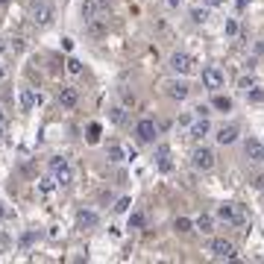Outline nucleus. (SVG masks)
<instances>
[{
	"mask_svg": "<svg viewBox=\"0 0 264 264\" xmlns=\"http://www.w3.org/2000/svg\"><path fill=\"white\" fill-rule=\"evenodd\" d=\"M167 65H170V70H173V73H179V76H188V73L194 70V59H191L188 53H179V50H176V53L170 56V62H167Z\"/></svg>",
	"mask_w": 264,
	"mask_h": 264,
	"instance_id": "obj_4",
	"label": "nucleus"
},
{
	"mask_svg": "<svg viewBox=\"0 0 264 264\" xmlns=\"http://www.w3.org/2000/svg\"><path fill=\"white\" fill-rule=\"evenodd\" d=\"M191 21H194V24H205V21H208V9H191Z\"/></svg>",
	"mask_w": 264,
	"mask_h": 264,
	"instance_id": "obj_25",
	"label": "nucleus"
},
{
	"mask_svg": "<svg viewBox=\"0 0 264 264\" xmlns=\"http://www.w3.org/2000/svg\"><path fill=\"white\" fill-rule=\"evenodd\" d=\"M250 100H253V103H264V88H259V85H256V88L250 91Z\"/></svg>",
	"mask_w": 264,
	"mask_h": 264,
	"instance_id": "obj_28",
	"label": "nucleus"
},
{
	"mask_svg": "<svg viewBox=\"0 0 264 264\" xmlns=\"http://www.w3.org/2000/svg\"><path fill=\"white\" fill-rule=\"evenodd\" d=\"M156 162H159V170H162V173H170V170H173L170 147H167V144H159V147H156Z\"/></svg>",
	"mask_w": 264,
	"mask_h": 264,
	"instance_id": "obj_12",
	"label": "nucleus"
},
{
	"mask_svg": "<svg viewBox=\"0 0 264 264\" xmlns=\"http://www.w3.org/2000/svg\"><path fill=\"white\" fill-rule=\"evenodd\" d=\"M214 138H217V144L229 147V144H235V141H238V127H220Z\"/></svg>",
	"mask_w": 264,
	"mask_h": 264,
	"instance_id": "obj_15",
	"label": "nucleus"
},
{
	"mask_svg": "<svg viewBox=\"0 0 264 264\" xmlns=\"http://www.w3.org/2000/svg\"><path fill=\"white\" fill-rule=\"evenodd\" d=\"M3 217H6V208H3V205H0V220H3Z\"/></svg>",
	"mask_w": 264,
	"mask_h": 264,
	"instance_id": "obj_38",
	"label": "nucleus"
},
{
	"mask_svg": "<svg viewBox=\"0 0 264 264\" xmlns=\"http://www.w3.org/2000/svg\"><path fill=\"white\" fill-rule=\"evenodd\" d=\"M253 185H256V188L262 191V188H264V176H256V182H253Z\"/></svg>",
	"mask_w": 264,
	"mask_h": 264,
	"instance_id": "obj_35",
	"label": "nucleus"
},
{
	"mask_svg": "<svg viewBox=\"0 0 264 264\" xmlns=\"http://www.w3.org/2000/svg\"><path fill=\"white\" fill-rule=\"evenodd\" d=\"M18 103H21V112H33L35 103H41V94H35L33 88H21V94H18Z\"/></svg>",
	"mask_w": 264,
	"mask_h": 264,
	"instance_id": "obj_11",
	"label": "nucleus"
},
{
	"mask_svg": "<svg viewBox=\"0 0 264 264\" xmlns=\"http://www.w3.org/2000/svg\"><path fill=\"white\" fill-rule=\"evenodd\" d=\"M156 121L153 118H141L138 124H135V138L141 141V144H150V141H156Z\"/></svg>",
	"mask_w": 264,
	"mask_h": 264,
	"instance_id": "obj_5",
	"label": "nucleus"
},
{
	"mask_svg": "<svg viewBox=\"0 0 264 264\" xmlns=\"http://www.w3.org/2000/svg\"><path fill=\"white\" fill-rule=\"evenodd\" d=\"M109 121L118 124V127H124V124H127V112H124V106H112V109H109Z\"/></svg>",
	"mask_w": 264,
	"mask_h": 264,
	"instance_id": "obj_19",
	"label": "nucleus"
},
{
	"mask_svg": "<svg viewBox=\"0 0 264 264\" xmlns=\"http://www.w3.org/2000/svg\"><path fill=\"white\" fill-rule=\"evenodd\" d=\"M100 138V124H91L88 127V141H97Z\"/></svg>",
	"mask_w": 264,
	"mask_h": 264,
	"instance_id": "obj_30",
	"label": "nucleus"
},
{
	"mask_svg": "<svg viewBox=\"0 0 264 264\" xmlns=\"http://www.w3.org/2000/svg\"><path fill=\"white\" fill-rule=\"evenodd\" d=\"M121 97H124V103H127V106H132V103H135V94H132V91H127V88L121 91Z\"/></svg>",
	"mask_w": 264,
	"mask_h": 264,
	"instance_id": "obj_32",
	"label": "nucleus"
},
{
	"mask_svg": "<svg viewBox=\"0 0 264 264\" xmlns=\"http://www.w3.org/2000/svg\"><path fill=\"white\" fill-rule=\"evenodd\" d=\"M0 121H3V112H0Z\"/></svg>",
	"mask_w": 264,
	"mask_h": 264,
	"instance_id": "obj_41",
	"label": "nucleus"
},
{
	"mask_svg": "<svg viewBox=\"0 0 264 264\" xmlns=\"http://www.w3.org/2000/svg\"><path fill=\"white\" fill-rule=\"evenodd\" d=\"M0 138H3V121H0Z\"/></svg>",
	"mask_w": 264,
	"mask_h": 264,
	"instance_id": "obj_39",
	"label": "nucleus"
},
{
	"mask_svg": "<svg viewBox=\"0 0 264 264\" xmlns=\"http://www.w3.org/2000/svg\"><path fill=\"white\" fill-rule=\"evenodd\" d=\"M6 76H9V70H6V65H0V82H3Z\"/></svg>",
	"mask_w": 264,
	"mask_h": 264,
	"instance_id": "obj_36",
	"label": "nucleus"
},
{
	"mask_svg": "<svg viewBox=\"0 0 264 264\" xmlns=\"http://www.w3.org/2000/svg\"><path fill=\"white\" fill-rule=\"evenodd\" d=\"M127 208H130V197H121V199H118V205H115V211H121V214H124Z\"/></svg>",
	"mask_w": 264,
	"mask_h": 264,
	"instance_id": "obj_31",
	"label": "nucleus"
},
{
	"mask_svg": "<svg viewBox=\"0 0 264 264\" xmlns=\"http://www.w3.org/2000/svg\"><path fill=\"white\" fill-rule=\"evenodd\" d=\"M35 238H38V232H24V235H21V241H18V244H21V247H24V250H27V247H30V244H33Z\"/></svg>",
	"mask_w": 264,
	"mask_h": 264,
	"instance_id": "obj_27",
	"label": "nucleus"
},
{
	"mask_svg": "<svg viewBox=\"0 0 264 264\" xmlns=\"http://www.w3.org/2000/svg\"><path fill=\"white\" fill-rule=\"evenodd\" d=\"M12 50L21 53V50H24V38H15V41H12Z\"/></svg>",
	"mask_w": 264,
	"mask_h": 264,
	"instance_id": "obj_34",
	"label": "nucleus"
},
{
	"mask_svg": "<svg viewBox=\"0 0 264 264\" xmlns=\"http://www.w3.org/2000/svg\"><path fill=\"white\" fill-rule=\"evenodd\" d=\"M167 94L173 100H185L191 94V88H188V82H182V79H173V82H167Z\"/></svg>",
	"mask_w": 264,
	"mask_h": 264,
	"instance_id": "obj_14",
	"label": "nucleus"
},
{
	"mask_svg": "<svg viewBox=\"0 0 264 264\" xmlns=\"http://www.w3.org/2000/svg\"><path fill=\"white\" fill-rule=\"evenodd\" d=\"M238 33V21H226V35H235Z\"/></svg>",
	"mask_w": 264,
	"mask_h": 264,
	"instance_id": "obj_33",
	"label": "nucleus"
},
{
	"mask_svg": "<svg viewBox=\"0 0 264 264\" xmlns=\"http://www.w3.org/2000/svg\"><path fill=\"white\" fill-rule=\"evenodd\" d=\"M0 53H3V47H0Z\"/></svg>",
	"mask_w": 264,
	"mask_h": 264,
	"instance_id": "obj_42",
	"label": "nucleus"
},
{
	"mask_svg": "<svg viewBox=\"0 0 264 264\" xmlns=\"http://www.w3.org/2000/svg\"><path fill=\"white\" fill-rule=\"evenodd\" d=\"M67 70L70 73H82V62L79 59H67Z\"/></svg>",
	"mask_w": 264,
	"mask_h": 264,
	"instance_id": "obj_29",
	"label": "nucleus"
},
{
	"mask_svg": "<svg viewBox=\"0 0 264 264\" xmlns=\"http://www.w3.org/2000/svg\"><path fill=\"white\" fill-rule=\"evenodd\" d=\"M191 165H194V170H211L214 167V153L208 147H197L194 156H191Z\"/></svg>",
	"mask_w": 264,
	"mask_h": 264,
	"instance_id": "obj_7",
	"label": "nucleus"
},
{
	"mask_svg": "<svg viewBox=\"0 0 264 264\" xmlns=\"http://www.w3.org/2000/svg\"><path fill=\"white\" fill-rule=\"evenodd\" d=\"M94 12H97V3H94V0H85V3H82V18H85V21H94Z\"/></svg>",
	"mask_w": 264,
	"mask_h": 264,
	"instance_id": "obj_23",
	"label": "nucleus"
},
{
	"mask_svg": "<svg viewBox=\"0 0 264 264\" xmlns=\"http://www.w3.org/2000/svg\"><path fill=\"white\" fill-rule=\"evenodd\" d=\"M147 226V217L141 214V211H132L130 214V229H144Z\"/></svg>",
	"mask_w": 264,
	"mask_h": 264,
	"instance_id": "obj_22",
	"label": "nucleus"
},
{
	"mask_svg": "<svg viewBox=\"0 0 264 264\" xmlns=\"http://www.w3.org/2000/svg\"><path fill=\"white\" fill-rule=\"evenodd\" d=\"M173 229H176V232H191V229H194V220H188V217H176Z\"/></svg>",
	"mask_w": 264,
	"mask_h": 264,
	"instance_id": "obj_24",
	"label": "nucleus"
},
{
	"mask_svg": "<svg viewBox=\"0 0 264 264\" xmlns=\"http://www.w3.org/2000/svg\"><path fill=\"white\" fill-rule=\"evenodd\" d=\"M223 0H205V6H220Z\"/></svg>",
	"mask_w": 264,
	"mask_h": 264,
	"instance_id": "obj_37",
	"label": "nucleus"
},
{
	"mask_svg": "<svg viewBox=\"0 0 264 264\" xmlns=\"http://www.w3.org/2000/svg\"><path fill=\"white\" fill-rule=\"evenodd\" d=\"M194 226H197L202 235H211V232H214V220H211V214H199L197 220H194Z\"/></svg>",
	"mask_w": 264,
	"mask_h": 264,
	"instance_id": "obj_17",
	"label": "nucleus"
},
{
	"mask_svg": "<svg viewBox=\"0 0 264 264\" xmlns=\"http://www.w3.org/2000/svg\"><path fill=\"white\" fill-rule=\"evenodd\" d=\"M208 250H211V256H214V259H235V244L226 241V238H214Z\"/></svg>",
	"mask_w": 264,
	"mask_h": 264,
	"instance_id": "obj_8",
	"label": "nucleus"
},
{
	"mask_svg": "<svg viewBox=\"0 0 264 264\" xmlns=\"http://www.w3.org/2000/svg\"><path fill=\"white\" fill-rule=\"evenodd\" d=\"M53 188H56V179H53V176H41V179H38V194H41V197L53 194Z\"/></svg>",
	"mask_w": 264,
	"mask_h": 264,
	"instance_id": "obj_20",
	"label": "nucleus"
},
{
	"mask_svg": "<svg viewBox=\"0 0 264 264\" xmlns=\"http://www.w3.org/2000/svg\"><path fill=\"white\" fill-rule=\"evenodd\" d=\"M106 156H109V162H115V165L127 159V153H124V147H121V144H109V147H106Z\"/></svg>",
	"mask_w": 264,
	"mask_h": 264,
	"instance_id": "obj_18",
	"label": "nucleus"
},
{
	"mask_svg": "<svg viewBox=\"0 0 264 264\" xmlns=\"http://www.w3.org/2000/svg\"><path fill=\"white\" fill-rule=\"evenodd\" d=\"M59 106L62 109H76V103H79V94H76V88H59Z\"/></svg>",
	"mask_w": 264,
	"mask_h": 264,
	"instance_id": "obj_13",
	"label": "nucleus"
},
{
	"mask_svg": "<svg viewBox=\"0 0 264 264\" xmlns=\"http://www.w3.org/2000/svg\"><path fill=\"white\" fill-rule=\"evenodd\" d=\"M53 6L47 3V0H30V18H33L35 27H47L50 21H53Z\"/></svg>",
	"mask_w": 264,
	"mask_h": 264,
	"instance_id": "obj_1",
	"label": "nucleus"
},
{
	"mask_svg": "<svg viewBox=\"0 0 264 264\" xmlns=\"http://www.w3.org/2000/svg\"><path fill=\"white\" fill-rule=\"evenodd\" d=\"M97 223H100L97 211H91V208H79V211H76V226H79V229H94Z\"/></svg>",
	"mask_w": 264,
	"mask_h": 264,
	"instance_id": "obj_10",
	"label": "nucleus"
},
{
	"mask_svg": "<svg viewBox=\"0 0 264 264\" xmlns=\"http://www.w3.org/2000/svg\"><path fill=\"white\" fill-rule=\"evenodd\" d=\"M244 153H247V159L256 162V165L264 162V144L259 138H247V141H244Z\"/></svg>",
	"mask_w": 264,
	"mask_h": 264,
	"instance_id": "obj_9",
	"label": "nucleus"
},
{
	"mask_svg": "<svg viewBox=\"0 0 264 264\" xmlns=\"http://www.w3.org/2000/svg\"><path fill=\"white\" fill-rule=\"evenodd\" d=\"M50 170H53L56 185L67 188V185L73 182V170H70V165H67V159H62V156H53V159H50Z\"/></svg>",
	"mask_w": 264,
	"mask_h": 264,
	"instance_id": "obj_2",
	"label": "nucleus"
},
{
	"mask_svg": "<svg viewBox=\"0 0 264 264\" xmlns=\"http://www.w3.org/2000/svg\"><path fill=\"white\" fill-rule=\"evenodd\" d=\"M208 132H211V124H208V118H199L197 124H191V138H194V141H202Z\"/></svg>",
	"mask_w": 264,
	"mask_h": 264,
	"instance_id": "obj_16",
	"label": "nucleus"
},
{
	"mask_svg": "<svg viewBox=\"0 0 264 264\" xmlns=\"http://www.w3.org/2000/svg\"><path fill=\"white\" fill-rule=\"evenodd\" d=\"M238 88H241V91H247V94H250V91H253V88H256V76H241V82H238Z\"/></svg>",
	"mask_w": 264,
	"mask_h": 264,
	"instance_id": "obj_26",
	"label": "nucleus"
},
{
	"mask_svg": "<svg viewBox=\"0 0 264 264\" xmlns=\"http://www.w3.org/2000/svg\"><path fill=\"white\" fill-rule=\"evenodd\" d=\"M0 3H12V0H0Z\"/></svg>",
	"mask_w": 264,
	"mask_h": 264,
	"instance_id": "obj_40",
	"label": "nucleus"
},
{
	"mask_svg": "<svg viewBox=\"0 0 264 264\" xmlns=\"http://www.w3.org/2000/svg\"><path fill=\"white\" fill-rule=\"evenodd\" d=\"M223 82H226V76H223L220 67H205V70H202V85H205L208 91H220Z\"/></svg>",
	"mask_w": 264,
	"mask_h": 264,
	"instance_id": "obj_6",
	"label": "nucleus"
},
{
	"mask_svg": "<svg viewBox=\"0 0 264 264\" xmlns=\"http://www.w3.org/2000/svg\"><path fill=\"white\" fill-rule=\"evenodd\" d=\"M211 106H214V109H220V112H232V100H229V97H223V94H214Z\"/></svg>",
	"mask_w": 264,
	"mask_h": 264,
	"instance_id": "obj_21",
	"label": "nucleus"
},
{
	"mask_svg": "<svg viewBox=\"0 0 264 264\" xmlns=\"http://www.w3.org/2000/svg\"><path fill=\"white\" fill-rule=\"evenodd\" d=\"M217 217H220L223 223H235V226H241V223L247 220L244 208H241V205H232V202H223V205H217Z\"/></svg>",
	"mask_w": 264,
	"mask_h": 264,
	"instance_id": "obj_3",
	"label": "nucleus"
}]
</instances>
